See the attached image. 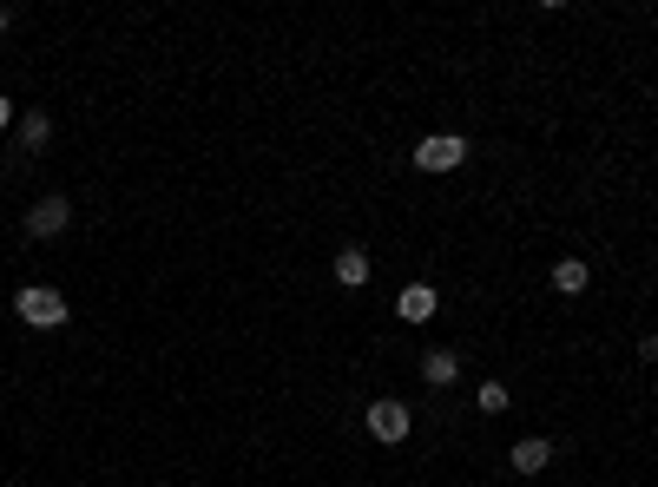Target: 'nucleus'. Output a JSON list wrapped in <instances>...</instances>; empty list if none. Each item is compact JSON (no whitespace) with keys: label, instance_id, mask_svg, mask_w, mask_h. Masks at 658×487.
Segmentation results:
<instances>
[{"label":"nucleus","instance_id":"7ed1b4c3","mask_svg":"<svg viewBox=\"0 0 658 487\" xmlns=\"http://www.w3.org/2000/svg\"><path fill=\"white\" fill-rule=\"evenodd\" d=\"M461 158H468V139H455V132H441V139H422V145H415V165H422V172H455Z\"/></svg>","mask_w":658,"mask_h":487},{"label":"nucleus","instance_id":"6e6552de","mask_svg":"<svg viewBox=\"0 0 658 487\" xmlns=\"http://www.w3.org/2000/svg\"><path fill=\"white\" fill-rule=\"evenodd\" d=\"M336 283H343V290H362V283H369V251H362V244H349V251L336 257Z\"/></svg>","mask_w":658,"mask_h":487},{"label":"nucleus","instance_id":"20e7f679","mask_svg":"<svg viewBox=\"0 0 658 487\" xmlns=\"http://www.w3.org/2000/svg\"><path fill=\"white\" fill-rule=\"evenodd\" d=\"M66 224H73V205H66L60 191H53V198H40V205L27 211V231H33V237H60Z\"/></svg>","mask_w":658,"mask_h":487},{"label":"nucleus","instance_id":"39448f33","mask_svg":"<svg viewBox=\"0 0 658 487\" xmlns=\"http://www.w3.org/2000/svg\"><path fill=\"white\" fill-rule=\"evenodd\" d=\"M395 316L402 323H428L435 316V283H408L402 297H395Z\"/></svg>","mask_w":658,"mask_h":487},{"label":"nucleus","instance_id":"1a4fd4ad","mask_svg":"<svg viewBox=\"0 0 658 487\" xmlns=\"http://www.w3.org/2000/svg\"><path fill=\"white\" fill-rule=\"evenodd\" d=\"M586 277H593V270H586L580 257H560V264H553V290H560V297H580Z\"/></svg>","mask_w":658,"mask_h":487},{"label":"nucleus","instance_id":"0eeeda50","mask_svg":"<svg viewBox=\"0 0 658 487\" xmlns=\"http://www.w3.org/2000/svg\"><path fill=\"white\" fill-rule=\"evenodd\" d=\"M455 376H461L455 349H428V356H422V382H428V389H448Z\"/></svg>","mask_w":658,"mask_h":487},{"label":"nucleus","instance_id":"ddd939ff","mask_svg":"<svg viewBox=\"0 0 658 487\" xmlns=\"http://www.w3.org/2000/svg\"><path fill=\"white\" fill-rule=\"evenodd\" d=\"M7 27H14V14H7V7H0V33H7Z\"/></svg>","mask_w":658,"mask_h":487},{"label":"nucleus","instance_id":"9d476101","mask_svg":"<svg viewBox=\"0 0 658 487\" xmlns=\"http://www.w3.org/2000/svg\"><path fill=\"white\" fill-rule=\"evenodd\" d=\"M47 139H53V119L47 112H27V119H20V145H27V152H47Z\"/></svg>","mask_w":658,"mask_h":487},{"label":"nucleus","instance_id":"423d86ee","mask_svg":"<svg viewBox=\"0 0 658 487\" xmlns=\"http://www.w3.org/2000/svg\"><path fill=\"white\" fill-rule=\"evenodd\" d=\"M553 461V441L547 435H527V441H514V474H540Z\"/></svg>","mask_w":658,"mask_h":487},{"label":"nucleus","instance_id":"9b49d317","mask_svg":"<svg viewBox=\"0 0 658 487\" xmlns=\"http://www.w3.org/2000/svg\"><path fill=\"white\" fill-rule=\"evenodd\" d=\"M474 402H481V415H501L514 395H507V382H481V389H474Z\"/></svg>","mask_w":658,"mask_h":487},{"label":"nucleus","instance_id":"f257e3e1","mask_svg":"<svg viewBox=\"0 0 658 487\" xmlns=\"http://www.w3.org/2000/svg\"><path fill=\"white\" fill-rule=\"evenodd\" d=\"M14 316H20V323H33V330H60V323H66V297H60V290H47V283H33V290H20V297H14Z\"/></svg>","mask_w":658,"mask_h":487},{"label":"nucleus","instance_id":"f8f14e48","mask_svg":"<svg viewBox=\"0 0 658 487\" xmlns=\"http://www.w3.org/2000/svg\"><path fill=\"white\" fill-rule=\"evenodd\" d=\"M7 126H14V99L0 93V132H7Z\"/></svg>","mask_w":658,"mask_h":487},{"label":"nucleus","instance_id":"f03ea898","mask_svg":"<svg viewBox=\"0 0 658 487\" xmlns=\"http://www.w3.org/2000/svg\"><path fill=\"white\" fill-rule=\"evenodd\" d=\"M362 428L376 441H402L408 435V402H395V395H382V402H369V415H362Z\"/></svg>","mask_w":658,"mask_h":487}]
</instances>
